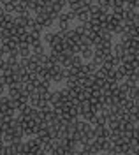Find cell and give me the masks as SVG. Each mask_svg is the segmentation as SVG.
<instances>
[{"mask_svg":"<svg viewBox=\"0 0 139 155\" xmlns=\"http://www.w3.org/2000/svg\"><path fill=\"white\" fill-rule=\"evenodd\" d=\"M92 129H93V125L90 124V122H86V120H78V132L83 136H86L92 132Z\"/></svg>","mask_w":139,"mask_h":155,"instance_id":"6da1fadb","label":"cell"},{"mask_svg":"<svg viewBox=\"0 0 139 155\" xmlns=\"http://www.w3.org/2000/svg\"><path fill=\"white\" fill-rule=\"evenodd\" d=\"M25 145H27V150L32 152V153H35V152L40 148V143H39V139H37V137H30L28 141H25Z\"/></svg>","mask_w":139,"mask_h":155,"instance_id":"7a4b0ae2","label":"cell"},{"mask_svg":"<svg viewBox=\"0 0 139 155\" xmlns=\"http://www.w3.org/2000/svg\"><path fill=\"white\" fill-rule=\"evenodd\" d=\"M93 53H95V51H93L92 48H83L81 49V55H83V58H86V60L93 57Z\"/></svg>","mask_w":139,"mask_h":155,"instance_id":"3957f363","label":"cell"},{"mask_svg":"<svg viewBox=\"0 0 139 155\" xmlns=\"http://www.w3.org/2000/svg\"><path fill=\"white\" fill-rule=\"evenodd\" d=\"M42 53H44V46H42V44H37V46H34V48H32V55H42Z\"/></svg>","mask_w":139,"mask_h":155,"instance_id":"277c9868","label":"cell"},{"mask_svg":"<svg viewBox=\"0 0 139 155\" xmlns=\"http://www.w3.org/2000/svg\"><path fill=\"white\" fill-rule=\"evenodd\" d=\"M42 27H44V28H51V27H55V19L50 16V18H48L46 21H44V23H42Z\"/></svg>","mask_w":139,"mask_h":155,"instance_id":"5b68a950","label":"cell"},{"mask_svg":"<svg viewBox=\"0 0 139 155\" xmlns=\"http://www.w3.org/2000/svg\"><path fill=\"white\" fill-rule=\"evenodd\" d=\"M53 35H55V32H51V34H46V35L42 37V41H44V42H48V44H51V41H53Z\"/></svg>","mask_w":139,"mask_h":155,"instance_id":"8992f818","label":"cell"},{"mask_svg":"<svg viewBox=\"0 0 139 155\" xmlns=\"http://www.w3.org/2000/svg\"><path fill=\"white\" fill-rule=\"evenodd\" d=\"M0 85H4V87H5V85H9V81H7V76H5L4 72L0 74Z\"/></svg>","mask_w":139,"mask_h":155,"instance_id":"52a82bcc","label":"cell"},{"mask_svg":"<svg viewBox=\"0 0 139 155\" xmlns=\"http://www.w3.org/2000/svg\"><path fill=\"white\" fill-rule=\"evenodd\" d=\"M4 92H5V87H4V85H0V97L4 95Z\"/></svg>","mask_w":139,"mask_h":155,"instance_id":"ba28073f","label":"cell"}]
</instances>
